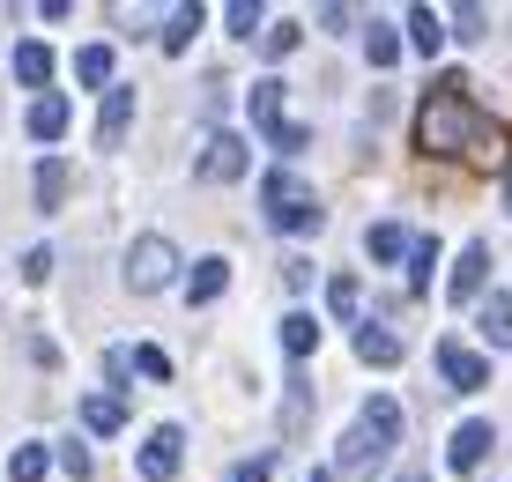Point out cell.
Instances as JSON below:
<instances>
[{"label":"cell","mask_w":512,"mask_h":482,"mask_svg":"<svg viewBox=\"0 0 512 482\" xmlns=\"http://www.w3.org/2000/svg\"><path fill=\"white\" fill-rule=\"evenodd\" d=\"M179 460H186V438L179 431H149V445H141V475L171 482V475H179Z\"/></svg>","instance_id":"cell-10"},{"label":"cell","mask_w":512,"mask_h":482,"mask_svg":"<svg viewBox=\"0 0 512 482\" xmlns=\"http://www.w3.org/2000/svg\"><path fill=\"white\" fill-rule=\"evenodd\" d=\"M357 356H364V364H401V334L394 327H379V319H372V327H357Z\"/></svg>","instance_id":"cell-11"},{"label":"cell","mask_w":512,"mask_h":482,"mask_svg":"<svg viewBox=\"0 0 512 482\" xmlns=\"http://www.w3.org/2000/svg\"><path fill=\"white\" fill-rule=\"evenodd\" d=\"M231 482H268V460H245V468H231Z\"/></svg>","instance_id":"cell-34"},{"label":"cell","mask_w":512,"mask_h":482,"mask_svg":"<svg viewBox=\"0 0 512 482\" xmlns=\"http://www.w3.org/2000/svg\"><path fill=\"white\" fill-rule=\"evenodd\" d=\"M312 342H320L312 312H282V349H290V356H312Z\"/></svg>","instance_id":"cell-20"},{"label":"cell","mask_w":512,"mask_h":482,"mask_svg":"<svg viewBox=\"0 0 512 482\" xmlns=\"http://www.w3.org/2000/svg\"><path fill=\"white\" fill-rule=\"evenodd\" d=\"M483 334L498 349H512V297H490V305H483Z\"/></svg>","instance_id":"cell-24"},{"label":"cell","mask_w":512,"mask_h":482,"mask_svg":"<svg viewBox=\"0 0 512 482\" xmlns=\"http://www.w3.org/2000/svg\"><path fill=\"white\" fill-rule=\"evenodd\" d=\"M401 431H409L401 401H394V394H372V401H364V416H357V431L342 438V475L364 482V475L386 460V445H401Z\"/></svg>","instance_id":"cell-2"},{"label":"cell","mask_w":512,"mask_h":482,"mask_svg":"<svg viewBox=\"0 0 512 482\" xmlns=\"http://www.w3.org/2000/svg\"><path fill=\"white\" fill-rule=\"evenodd\" d=\"M268 52H275V60H282V52H297V23H275L268 30Z\"/></svg>","instance_id":"cell-32"},{"label":"cell","mask_w":512,"mask_h":482,"mask_svg":"<svg viewBox=\"0 0 512 482\" xmlns=\"http://www.w3.org/2000/svg\"><path fill=\"white\" fill-rule=\"evenodd\" d=\"M438 371H446V386H461V394H483L490 386V364L461 342H438Z\"/></svg>","instance_id":"cell-7"},{"label":"cell","mask_w":512,"mask_h":482,"mask_svg":"<svg viewBox=\"0 0 512 482\" xmlns=\"http://www.w3.org/2000/svg\"><path fill=\"white\" fill-rule=\"evenodd\" d=\"M127 127H134V89H104V104H97V149H119L127 141Z\"/></svg>","instance_id":"cell-9"},{"label":"cell","mask_w":512,"mask_h":482,"mask_svg":"<svg viewBox=\"0 0 512 482\" xmlns=\"http://www.w3.org/2000/svg\"><path fill=\"white\" fill-rule=\"evenodd\" d=\"M75 75L90 82V89H112V45H82L75 52Z\"/></svg>","instance_id":"cell-17"},{"label":"cell","mask_w":512,"mask_h":482,"mask_svg":"<svg viewBox=\"0 0 512 482\" xmlns=\"http://www.w3.org/2000/svg\"><path fill=\"white\" fill-rule=\"evenodd\" d=\"M82 423H90V431H119V423H127V401L119 394H90L82 401Z\"/></svg>","instance_id":"cell-18"},{"label":"cell","mask_w":512,"mask_h":482,"mask_svg":"<svg viewBox=\"0 0 512 482\" xmlns=\"http://www.w3.org/2000/svg\"><path fill=\"white\" fill-rule=\"evenodd\" d=\"M223 23H231L238 38H253V30H260V0H231V15H223Z\"/></svg>","instance_id":"cell-29"},{"label":"cell","mask_w":512,"mask_h":482,"mask_svg":"<svg viewBox=\"0 0 512 482\" xmlns=\"http://www.w3.org/2000/svg\"><path fill=\"white\" fill-rule=\"evenodd\" d=\"M453 30H461V38L475 45V38H483V8H461V15H453Z\"/></svg>","instance_id":"cell-33"},{"label":"cell","mask_w":512,"mask_h":482,"mask_svg":"<svg viewBox=\"0 0 512 482\" xmlns=\"http://www.w3.org/2000/svg\"><path fill=\"white\" fill-rule=\"evenodd\" d=\"M193 30H201V8H193V0H186V8H171V15H164V30H156V45H164V52H186V45H193Z\"/></svg>","instance_id":"cell-13"},{"label":"cell","mask_w":512,"mask_h":482,"mask_svg":"<svg viewBox=\"0 0 512 482\" xmlns=\"http://www.w3.org/2000/svg\"><path fill=\"white\" fill-rule=\"evenodd\" d=\"M364 60H372V67H394V60H401V30H372V38H364Z\"/></svg>","instance_id":"cell-26"},{"label":"cell","mask_w":512,"mask_h":482,"mask_svg":"<svg viewBox=\"0 0 512 482\" xmlns=\"http://www.w3.org/2000/svg\"><path fill=\"white\" fill-rule=\"evenodd\" d=\"M179 275V253H171V238H134V253H127V290H164V282Z\"/></svg>","instance_id":"cell-4"},{"label":"cell","mask_w":512,"mask_h":482,"mask_svg":"<svg viewBox=\"0 0 512 482\" xmlns=\"http://www.w3.org/2000/svg\"><path fill=\"white\" fill-rule=\"evenodd\" d=\"M312 482H334V475H312Z\"/></svg>","instance_id":"cell-36"},{"label":"cell","mask_w":512,"mask_h":482,"mask_svg":"<svg viewBox=\"0 0 512 482\" xmlns=\"http://www.w3.org/2000/svg\"><path fill=\"white\" fill-rule=\"evenodd\" d=\"M312 416V379H290V416H282V438H297Z\"/></svg>","instance_id":"cell-25"},{"label":"cell","mask_w":512,"mask_h":482,"mask_svg":"<svg viewBox=\"0 0 512 482\" xmlns=\"http://www.w3.org/2000/svg\"><path fill=\"white\" fill-rule=\"evenodd\" d=\"M23 275H30V282L52 275V253H45V245H30V253H23Z\"/></svg>","instance_id":"cell-31"},{"label":"cell","mask_w":512,"mask_h":482,"mask_svg":"<svg viewBox=\"0 0 512 482\" xmlns=\"http://www.w3.org/2000/svg\"><path fill=\"white\" fill-rule=\"evenodd\" d=\"M245 164H253V156H245V141L223 127V134H208V149H201V178L208 186H231V178H245Z\"/></svg>","instance_id":"cell-6"},{"label":"cell","mask_w":512,"mask_h":482,"mask_svg":"<svg viewBox=\"0 0 512 482\" xmlns=\"http://www.w3.org/2000/svg\"><path fill=\"white\" fill-rule=\"evenodd\" d=\"M401 245H409V238H401V223H379L372 230V260H401Z\"/></svg>","instance_id":"cell-27"},{"label":"cell","mask_w":512,"mask_h":482,"mask_svg":"<svg viewBox=\"0 0 512 482\" xmlns=\"http://www.w3.org/2000/svg\"><path fill=\"white\" fill-rule=\"evenodd\" d=\"M327 305L342 312V319L357 312V275H334V282H327Z\"/></svg>","instance_id":"cell-28"},{"label":"cell","mask_w":512,"mask_h":482,"mask_svg":"<svg viewBox=\"0 0 512 482\" xmlns=\"http://www.w3.org/2000/svg\"><path fill=\"white\" fill-rule=\"evenodd\" d=\"M483 282H490V245H461V260H453V275H446V297L468 305V297H483Z\"/></svg>","instance_id":"cell-8"},{"label":"cell","mask_w":512,"mask_h":482,"mask_svg":"<svg viewBox=\"0 0 512 482\" xmlns=\"http://www.w3.org/2000/svg\"><path fill=\"white\" fill-rule=\"evenodd\" d=\"M30 134H38V141H60V134H67V97H38V104H30Z\"/></svg>","instance_id":"cell-16"},{"label":"cell","mask_w":512,"mask_h":482,"mask_svg":"<svg viewBox=\"0 0 512 482\" xmlns=\"http://www.w3.org/2000/svg\"><path fill=\"white\" fill-rule=\"evenodd\" d=\"M431 267H438V238H409V290H431Z\"/></svg>","instance_id":"cell-22"},{"label":"cell","mask_w":512,"mask_h":482,"mask_svg":"<svg viewBox=\"0 0 512 482\" xmlns=\"http://www.w3.org/2000/svg\"><path fill=\"white\" fill-rule=\"evenodd\" d=\"M30 186H38V208H60V201H67V186H75V178H67V164H60V156H45V164H38V178H30Z\"/></svg>","instance_id":"cell-15"},{"label":"cell","mask_w":512,"mask_h":482,"mask_svg":"<svg viewBox=\"0 0 512 482\" xmlns=\"http://www.w3.org/2000/svg\"><path fill=\"white\" fill-rule=\"evenodd\" d=\"M15 82L45 89V82H52V45H38V38H23V45H15Z\"/></svg>","instance_id":"cell-12"},{"label":"cell","mask_w":512,"mask_h":482,"mask_svg":"<svg viewBox=\"0 0 512 482\" xmlns=\"http://www.w3.org/2000/svg\"><path fill=\"white\" fill-rule=\"evenodd\" d=\"M401 482H423V475H416V468H409V475H401Z\"/></svg>","instance_id":"cell-35"},{"label":"cell","mask_w":512,"mask_h":482,"mask_svg":"<svg viewBox=\"0 0 512 482\" xmlns=\"http://www.w3.org/2000/svg\"><path fill=\"white\" fill-rule=\"evenodd\" d=\"M268 223L275 230H320V201H312V186L305 178H290V171H268Z\"/></svg>","instance_id":"cell-3"},{"label":"cell","mask_w":512,"mask_h":482,"mask_svg":"<svg viewBox=\"0 0 512 482\" xmlns=\"http://www.w3.org/2000/svg\"><path fill=\"white\" fill-rule=\"evenodd\" d=\"M223 282H231V260H201V267H193V282H186V297H193V305H216Z\"/></svg>","instance_id":"cell-14"},{"label":"cell","mask_w":512,"mask_h":482,"mask_svg":"<svg viewBox=\"0 0 512 482\" xmlns=\"http://www.w3.org/2000/svg\"><path fill=\"white\" fill-rule=\"evenodd\" d=\"M409 45L416 52H438V45H446V23H438L431 8H409Z\"/></svg>","instance_id":"cell-21"},{"label":"cell","mask_w":512,"mask_h":482,"mask_svg":"<svg viewBox=\"0 0 512 482\" xmlns=\"http://www.w3.org/2000/svg\"><path fill=\"white\" fill-rule=\"evenodd\" d=\"M134 371H149V379H171V356H164V349H134Z\"/></svg>","instance_id":"cell-30"},{"label":"cell","mask_w":512,"mask_h":482,"mask_svg":"<svg viewBox=\"0 0 512 482\" xmlns=\"http://www.w3.org/2000/svg\"><path fill=\"white\" fill-rule=\"evenodd\" d=\"M416 149L423 156H461L468 149L475 171H498L512 156V127L483 119L475 97H468V82L446 75V82H431V97H423V112H416Z\"/></svg>","instance_id":"cell-1"},{"label":"cell","mask_w":512,"mask_h":482,"mask_svg":"<svg viewBox=\"0 0 512 482\" xmlns=\"http://www.w3.org/2000/svg\"><path fill=\"white\" fill-rule=\"evenodd\" d=\"M490 453H498V431H490V423H461V431L446 438V468L453 475H483Z\"/></svg>","instance_id":"cell-5"},{"label":"cell","mask_w":512,"mask_h":482,"mask_svg":"<svg viewBox=\"0 0 512 482\" xmlns=\"http://www.w3.org/2000/svg\"><path fill=\"white\" fill-rule=\"evenodd\" d=\"M45 468H52L45 445H15V460H8V475H15V482H45Z\"/></svg>","instance_id":"cell-23"},{"label":"cell","mask_w":512,"mask_h":482,"mask_svg":"<svg viewBox=\"0 0 512 482\" xmlns=\"http://www.w3.org/2000/svg\"><path fill=\"white\" fill-rule=\"evenodd\" d=\"M253 119L260 134H282V82H253Z\"/></svg>","instance_id":"cell-19"}]
</instances>
